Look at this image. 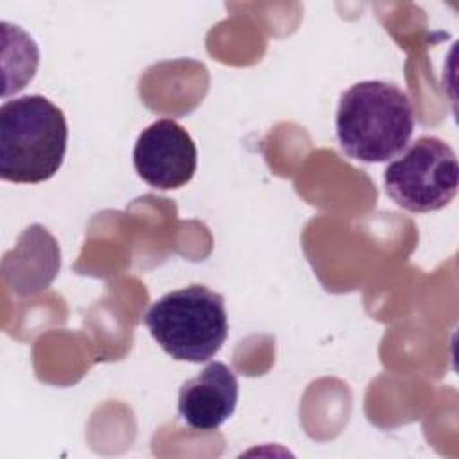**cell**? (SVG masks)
<instances>
[{
    "instance_id": "6da1fadb",
    "label": "cell",
    "mask_w": 459,
    "mask_h": 459,
    "mask_svg": "<svg viewBox=\"0 0 459 459\" xmlns=\"http://www.w3.org/2000/svg\"><path fill=\"white\" fill-rule=\"evenodd\" d=\"M337 140L344 154L364 163H382L400 156L414 131L411 97L396 84L360 81L339 100Z\"/></svg>"
},
{
    "instance_id": "7a4b0ae2",
    "label": "cell",
    "mask_w": 459,
    "mask_h": 459,
    "mask_svg": "<svg viewBox=\"0 0 459 459\" xmlns=\"http://www.w3.org/2000/svg\"><path fill=\"white\" fill-rule=\"evenodd\" d=\"M66 118L43 95L5 100L0 108V176L11 183H43L63 165Z\"/></svg>"
},
{
    "instance_id": "3957f363",
    "label": "cell",
    "mask_w": 459,
    "mask_h": 459,
    "mask_svg": "<svg viewBox=\"0 0 459 459\" xmlns=\"http://www.w3.org/2000/svg\"><path fill=\"white\" fill-rule=\"evenodd\" d=\"M143 323L167 355L186 362L213 359L230 330L222 294L197 283L158 298Z\"/></svg>"
},
{
    "instance_id": "277c9868",
    "label": "cell",
    "mask_w": 459,
    "mask_h": 459,
    "mask_svg": "<svg viewBox=\"0 0 459 459\" xmlns=\"http://www.w3.org/2000/svg\"><path fill=\"white\" fill-rule=\"evenodd\" d=\"M384 185L385 194L409 212L441 210L457 194V156L441 138L420 136L387 165Z\"/></svg>"
},
{
    "instance_id": "5b68a950",
    "label": "cell",
    "mask_w": 459,
    "mask_h": 459,
    "mask_svg": "<svg viewBox=\"0 0 459 459\" xmlns=\"http://www.w3.org/2000/svg\"><path fill=\"white\" fill-rule=\"evenodd\" d=\"M133 163L138 176L152 188L176 190L194 178L197 149L183 126L170 118H160L140 133Z\"/></svg>"
},
{
    "instance_id": "8992f818",
    "label": "cell",
    "mask_w": 459,
    "mask_h": 459,
    "mask_svg": "<svg viewBox=\"0 0 459 459\" xmlns=\"http://www.w3.org/2000/svg\"><path fill=\"white\" fill-rule=\"evenodd\" d=\"M238 380L230 366L213 360L186 380L178 396V412L194 430H217L235 412Z\"/></svg>"
}]
</instances>
